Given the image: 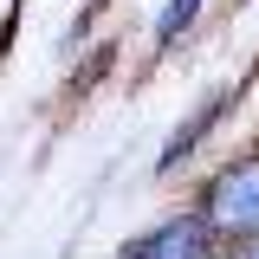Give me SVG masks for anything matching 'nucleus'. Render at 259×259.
<instances>
[{
    "mask_svg": "<svg viewBox=\"0 0 259 259\" xmlns=\"http://www.w3.org/2000/svg\"><path fill=\"white\" fill-rule=\"evenodd\" d=\"M194 13H201V0H168V7L156 13V46H162V52H168V46L194 26Z\"/></svg>",
    "mask_w": 259,
    "mask_h": 259,
    "instance_id": "obj_4",
    "label": "nucleus"
},
{
    "mask_svg": "<svg viewBox=\"0 0 259 259\" xmlns=\"http://www.w3.org/2000/svg\"><path fill=\"white\" fill-rule=\"evenodd\" d=\"M123 259H214V227L201 221V214H175L156 233H143Z\"/></svg>",
    "mask_w": 259,
    "mask_h": 259,
    "instance_id": "obj_2",
    "label": "nucleus"
},
{
    "mask_svg": "<svg viewBox=\"0 0 259 259\" xmlns=\"http://www.w3.org/2000/svg\"><path fill=\"white\" fill-rule=\"evenodd\" d=\"M227 104H233V84H227V91H214V97H207V104H201V110H194V117H188V123H182V130H175V136H168V143H162V168H175V162L188 156L194 143H201V130L214 123V117H221Z\"/></svg>",
    "mask_w": 259,
    "mask_h": 259,
    "instance_id": "obj_3",
    "label": "nucleus"
},
{
    "mask_svg": "<svg viewBox=\"0 0 259 259\" xmlns=\"http://www.w3.org/2000/svg\"><path fill=\"white\" fill-rule=\"evenodd\" d=\"M201 221L214 227L221 240H253V233H259V156H246V162H227L221 175L207 182Z\"/></svg>",
    "mask_w": 259,
    "mask_h": 259,
    "instance_id": "obj_1",
    "label": "nucleus"
},
{
    "mask_svg": "<svg viewBox=\"0 0 259 259\" xmlns=\"http://www.w3.org/2000/svg\"><path fill=\"white\" fill-rule=\"evenodd\" d=\"M233 259H259V233H253V240H246V246H240Z\"/></svg>",
    "mask_w": 259,
    "mask_h": 259,
    "instance_id": "obj_5",
    "label": "nucleus"
}]
</instances>
